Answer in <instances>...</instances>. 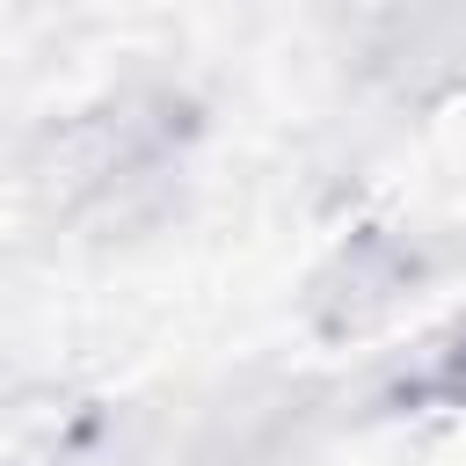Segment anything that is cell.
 <instances>
[{
    "instance_id": "cell-2",
    "label": "cell",
    "mask_w": 466,
    "mask_h": 466,
    "mask_svg": "<svg viewBox=\"0 0 466 466\" xmlns=\"http://www.w3.org/2000/svg\"><path fill=\"white\" fill-rule=\"evenodd\" d=\"M422 386H430L437 400H451V408H466V335H459V342H451V350H444V357L430 364V379H422Z\"/></svg>"
},
{
    "instance_id": "cell-1",
    "label": "cell",
    "mask_w": 466,
    "mask_h": 466,
    "mask_svg": "<svg viewBox=\"0 0 466 466\" xmlns=\"http://www.w3.org/2000/svg\"><path fill=\"white\" fill-rule=\"evenodd\" d=\"M175 138H182L175 95H124L73 131V182L80 189H124V182L153 175L175 153Z\"/></svg>"
}]
</instances>
